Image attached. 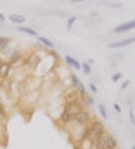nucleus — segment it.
<instances>
[{"label": "nucleus", "instance_id": "nucleus-31", "mask_svg": "<svg viewBox=\"0 0 135 149\" xmlns=\"http://www.w3.org/2000/svg\"><path fill=\"white\" fill-rule=\"evenodd\" d=\"M0 23H1V22H0Z\"/></svg>", "mask_w": 135, "mask_h": 149}, {"label": "nucleus", "instance_id": "nucleus-3", "mask_svg": "<svg viewBox=\"0 0 135 149\" xmlns=\"http://www.w3.org/2000/svg\"><path fill=\"white\" fill-rule=\"evenodd\" d=\"M135 42V37H130V38L122 39V41H116V42H111L108 43V47L111 49H119V47H124L127 45H131V43Z\"/></svg>", "mask_w": 135, "mask_h": 149}, {"label": "nucleus", "instance_id": "nucleus-9", "mask_svg": "<svg viewBox=\"0 0 135 149\" xmlns=\"http://www.w3.org/2000/svg\"><path fill=\"white\" fill-rule=\"evenodd\" d=\"M20 61H22V54H20V53H18V52L12 53L11 57H10V60H8V63L12 65V68H14V67H18Z\"/></svg>", "mask_w": 135, "mask_h": 149}, {"label": "nucleus", "instance_id": "nucleus-22", "mask_svg": "<svg viewBox=\"0 0 135 149\" xmlns=\"http://www.w3.org/2000/svg\"><path fill=\"white\" fill-rule=\"evenodd\" d=\"M89 88H91V91H92L93 94H96V92H97V87L95 86L93 83H91V84H89Z\"/></svg>", "mask_w": 135, "mask_h": 149}, {"label": "nucleus", "instance_id": "nucleus-6", "mask_svg": "<svg viewBox=\"0 0 135 149\" xmlns=\"http://www.w3.org/2000/svg\"><path fill=\"white\" fill-rule=\"evenodd\" d=\"M76 149H93V140L91 137L82 138L76 144Z\"/></svg>", "mask_w": 135, "mask_h": 149}, {"label": "nucleus", "instance_id": "nucleus-19", "mask_svg": "<svg viewBox=\"0 0 135 149\" xmlns=\"http://www.w3.org/2000/svg\"><path fill=\"white\" fill-rule=\"evenodd\" d=\"M99 111H100L101 117L103 118H108V114H107V110H105V106H103V104H99Z\"/></svg>", "mask_w": 135, "mask_h": 149}, {"label": "nucleus", "instance_id": "nucleus-24", "mask_svg": "<svg viewBox=\"0 0 135 149\" xmlns=\"http://www.w3.org/2000/svg\"><path fill=\"white\" fill-rule=\"evenodd\" d=\"M130 119H131L132 123H135V118H134V114H132V111H130Z\"/></svg>", "mask_w": 135, "mask_h": 149}, {"label": "nucleus", "instance_id": "nucleus-30", "mask_svg": "<svg viewBox=\"0 0 135 149\" xmlns=\"http://www.w3.org/2000/svg\"><path fill=\"white\" fill-rule=\"evenodd\" d=\"M132 149H135V145H134V146H132Z\"/></svg>", "mask_w": 135, "mask_h": 149}, {"label": "nucleus", "instance_id": "nucleus-12", "mask_svg": "<svg viewBox=\"0 0 135 149\" xmlns=\"http://www.w3.org/2000/svg\"><path fill=\"white\" fill-rule=\"evenodd\" d=\"M20 33H24V34H28V36H34V37H38V33H37V30H33V29L30 27H24V26H20L19 29H18Z\"/></svg>", "mask_w": 135, "mask_h": 149}, {"label": "nucleus", "instance_id": "nucleus-8", "mask_svg": "<svg viewBox=\"0 0 135 149\" xmlns=\"http://www.w3.org/2000/svg\"><path fill=\"white\" fill-rule=\"evenodd\" d=\"M8 19L11 20L12 23L23 24L24 22H26V16H24V15H20V14H10Z\"/></svg>", "mask_w": 135, "mask_h": 149}, {"label": "nucleus", "instance_id": "nucleus-28", "mask_svg": "<svg viewBox=\"0 0 135 149\" xmlns=\"http://www.w3.org/2000/svg\"><path fill=\"white\" fill-rule=\"evenodd\" d=\"M72 3H78V1H84V0H70Z\"/></svg>", "mask_w": 135, "mask_h": 149}, {"label": "nucleus", "instance_id": "nucleus-26", "mask_svg": "<svg viewBox=\"0 0 135 149\" xmlns=\"http://www.w3.org/2000/svg\"><path fill=\"white\" fill-rule=\"evenodd\" d=\"M6 20V18H4V15L3 14H0V22H4Z\"/></svg>", "mask_w": 135, "mask_h": 149}, {"label": "nucleus", "instance_id": "nucleus-17", "mask_svg": "<svg viewBox=\"0 0 135 149\" xmlns=\"http://www.w3.org/2000/svg\"><path fill=\"white\" fill-rule=\"evenodd\" d=\"M82 103H84V106H93V103H95V100H93V98L91 96V95H87L84 99H82Z\"/></svg>", "mask_w": 135, "mask_h": 149}, {"label": "nucleus", "instance_id": "nucleus-27", "mask_svg": "<svg viewBox=\"0 0 135 149\" xmlns=\"http://www.w3.org/2000/svg\"><path fill=\"white\" fill-rule=\"evenodd\" d=\"M88 64H89V65H93V64H95V61H93L92 58H89L88 60Z\"/></svg>", "mask_w": 135, "mask_h": 149}, {"label": "nucleus", "instance_id": "nucleus-29", "mask_svg": "<svg viewBox=\"0 0 135 149\" xmlns=\"http://www.w3.org/2000/svg\"><path fill=\"white\" fill-rule=\"evenodd\" d=\"M1 61H3V60H1V58H0V64H1Z\"/></svg>", "mask_w": 135, "mask_h": 149}, {"label": "nucleus", "instance_id": "nucleus-10", "mask_svg": "<svg viewBox=\"0 0 135 149\" xmlns=\"http://www.w3.org/2000/svg\"><path fill=\"white\" fill-rule=\"evenodd\" d=\"M65 63L68 64V65H70V67L76 68V69H81V64L78 63L76 58L70 57V56H65Z\"/></svg>", "mask_w": 135, "mask_h": 149}, {"label": "nucleus", "instance_id": "nucleus-2", "mask_svg": "<svg viewBox=\"0 0 135 149\" xmlns=\"http://www.w3.org/2000/svg\"><path fill=\"white\" fill-rule=\"evenodd\" d=\"M73 121L77 122V123H80V125L87 126V125H91V123L93 122V119H92V115H91L88 111L82 110V111H80L78 114H76V115H74Z\"/></svg>", "mask_w": 135, "mask_h": 149}, {"label": "nucleus", "instance_id": "nucleus-4", "mask_svg": "<svg viewBox=\"0 0 135 149\" xmlns=\"http://www.w3.org/2000/svg\"><path fill=\"white\" fill-rule=\"evenodd\" d=\"M12 69V65L8 61H1L0 64V80H6L10 76Z\"/></svg>", "mask_w": 135, "mask_h": 149}, {"label": "nucleus", "instance_id": "nucleus-20", "mask_svg": "<svg viewBox=\"0 0 135 149\" xmlns=\"http://www.w3.org/2000/svg\"><path fill=\"white\" fill-rule=\"evenodd\" d=\"M76 19H77L76 16H72V18H69V19H68V24H66V29H68V30H72V26L74 24Z\"/></svg>", "mask_w": 135, "mask_h": 149}, {"label": "nucleus", "instance_id": "nucleus-18", "mask_svg": "<svg viewBox=\"0 0 135 149\" xmlns=\"http://www.w3.org/2000/svg\"><path fill=\"white\" fill-rule=\"evenodd\" d=\"M81 69L84 71V73H85V74H91V73H92V69H91V65H89L88 63L81 64Z\"/></svg>", "mask_w": 135, "mask_h": 149}, {"label": "nucleus", "instance_id": "nucleus-14", "mask_svg": "<svg viewBox=\"0 0 135 149\" xmlns=\"http://www.w3.org/2000/svg\"><path fill=\"white\" fill-rule=\"evenodd\" d=\"M11 43V38L8 37H0V50H4Z\"/></svg>", "mask_w": 135, "mask_h": 149}, {"label": "nucleus", "instance_id": "nucleus-23", "mask_svg": "<svg viewBox=\"0 0 135 149\" xmlns=\"http://www.w3.org/2000/svg\"><path fill=\"white\" fill-rule=\"evenodd\" d=\"M114 109H115V111H118V113H122V107L119 106V104H118V103H115V104H114Z\"/></svg>", "mask_w": 135, "mask_h": 149}, {"label": "nucleus", "instance_id": "nucleus-16", "mask_svg": "<svg viewBox=\"0 0 135 149\" xmlns=\"http://www.w3.org/2000/svg\"><path fill=\"white\" fill-rule=\"evenodd\" d=\"M70 80H72V86H73V88H77L78 86L81 84V81H80V79L76 76L74 73H72L70 74Z\"/></svg>", "mask_w": 135, "mask_h": 149}, {"label": "nucleus", "instance_id": "nucleus-1", "mask_svg": "<svg viewBox=\"0 0 135 149\" xmlns=\"http://www.w3.org/2000/svg\"><path fill=\"white\" fill-rule=\"evenodd\" d=\"M82 110H84V103H82V100L65 103V106H64V111H66L68 114H70L72 117H74L76 114H78Z\"/></svg>", "mask_w": 135, "mask_h": 149}, {"label": "nucleus", "instance_id": "nucleus-5", "mask_svg": "<svg viewBox=\"0 0 135 149\" xmlns=\"http://www.w3.org/2000/svg\"><path fill=\"white\" fill-rule=\"evenodd\" d=\"M134 29H135V19L116 26V27L114 29V33H115V34H119V33H124V31H128V30H134Z\"/></svg>", "mask_w": 135, "mask_h": 149}, {"label": "nucleus", "instance_id": "nucleus-15", "mask_svg": "<svg viewBox=\"0 0 135 149\" xmlns=\"http://www.w3.org/2000/svg\"><path fill=\"white\" fill-rule=\"evenodd\" d=\"M38 41L42 43L43 46H46V47H53L54 46V43L51 42L49 38H46V37H38Z\"/></svg>", "mask_w": 135, "mask_h": 149}, {"label": "nucleus", "instance_id": "nucleus-25", "mask_svg": "<svg viewBox=\"0 0 135 149\" xmlns=\"http://www.w3.org/2000/svg\"><path fill=\"white\" fill-rule=\"evenodd\" d=\"M128 84H130V81H128V80H126V81H124L123 84H122V88H127Z\"/></svg>", "mask_w": 135, "mask_h": 149}, {"label": "nucleus", "instance_id": "nucleus-21", "mask_svg": "<svg viewBox=\"0 0 135 149\" xmlns=\"http://www.w3.org/2000/svg\"><path fill=\"white\" fill-rule=\"evenodd\" d=\"M120 79H122V73H120V72H118V73H115L114 76H112V81H114V83H118Z\"/></svg>", "mask_w": 135, "mask_h": 149}, {"label": "nucleus", "instance_id": "nucleus-11", "mask_svg": "<svg viewBox=\"0 0 135 149\" xmlns=\"http://www.w3.org/2000/svg\"><path fill=\"white\" fill-rule=\"evenodd\" d=\"M107 149H118V141L111 134H107Z\"/></svg>", "mask_w": 135, "mask_h": 149}, {"label": "nucleus", "instance_id": "nucleus-13", "mask_svg": "<svg viewBox=\"0 0 135 149\" xmlns=\"http://www.w3.org/2000/svg\"><path fill=\"white\" fill-rule=\"evenodd\" d=\"M76 91H77V94H78V96L81 98V100H82V99H84L85 96L88 95V92H87V88L84 87V84H82V83H81L80 86L76 88Z\"/></svg>", "mask_w": 135, "mask_h": 149}, {"label": "nucleus", "instance_id": "nucleus-7", "mask_svg": "<svg viewBox=\"0 0 135 149\" xmlns=\"http://www.w3.org/2000/svg\"><path fill=\"white\" fill-rule=\"evenodd\" d=\"M93 149H107V133L93 140Z\"/></svg>", "mask_w": 135, "mask_h": 149}]
</instances>
